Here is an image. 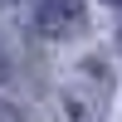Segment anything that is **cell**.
Listing matches in <instances>:
<instances>
[{
    "label": "cell",
    "instance_id": "cell-1",
    "mask_svg": "<svg viewBox=\"0 0 122 122\" xmlns=\"http://www.w3.org/2000/svg\"><path fill=\"white\" fill-rule=\"evenodd\" d=\"M107 98H112L107 64H103V59H83V64H78V73H73V83H68V93H64L73 122H103Z\"/></svg>",
    "mask_w": 122,
    "mask_h": 122
},
{
    "label": "cell",
    "instance_id": "cell-2",
    "mask_svg": "<svg viewBox=\"0 0 122 122\" xmlns=\"http://www.w3.org/2000/svg\"><path fill=\"white\" fill-rule=\"evenodd\" d=\"M83 20H88V15H83V0H39V5H34V29L49 34V39L78 34Z\"/></svg>",
    "mask_w": 122,
    "mask_h": 122
},
{
    "label": "cell",
    "instance_id": "cell-3",
    "mask_svg": "<svg viewBox=\"0 0 122 122\" xmlns=\"http://www.w3.org/2000/svg\"><path fill=\"white\" fill-rule=\"evenodd\" d=\"M10 68H15V54H10V39L0 34V83L10 78Z\"/></svg>",
    "mask_w": 122,
    "mask_h": 122
},
{
    "label": "cell",
    "instance_id": "cell-4",
    "mask_svg": "<svg viewBox=\"0 0 122 122\" xmlns=\"http://www.w3.org/2000/svg\"><path fill=\"white\" fill-rule=\"evenodd\" d=\"M0 122H20V112H15V107H5V103H0Z\"/></svg>",
    "mask_w": 122,
    "mask_h": 122
},
{
    "label": "cell",
    "instance_id": "cell-5",
    "mask_svg": "<svg viewBox=\"0 0 122 122\" xmlns=\"http://www.w3.org/2000/svg\"><path fill=\"white\" fill-rule=\"evenodd\" d=\"M107 5H122V0H107Z\"/></svg>",
    "mask_w": 122,
    "mask_h": 122
},
{
    "label": "cell",
    "instance_id": "cell-6",
    "mask_svg": "<svg viewBox=\"0 0 122 122\" xmlns=\"http://www.w3.org/2000/svg\"><path fill=\"white\" fill-rule=\"evenodd\" d=\"M0 5H10V0H0Z\"/></svg>",
    "mask_w": 122,
    "mask_h": 122
},
{
    "label": "cell",
    "instance_id": "cell-7",
    "mask_svg": "<svg viewBox=\"0 0 122 122\" xmlns=\"http://www.w3.org/2000/svg\"><path fill=\"white\" fill-rule=\"evenodd\" d=\"M117 44H122V34H117Z\"/></svg>",
    "mask_w": 122,
    "mask_h": 122
}]
</instances>
